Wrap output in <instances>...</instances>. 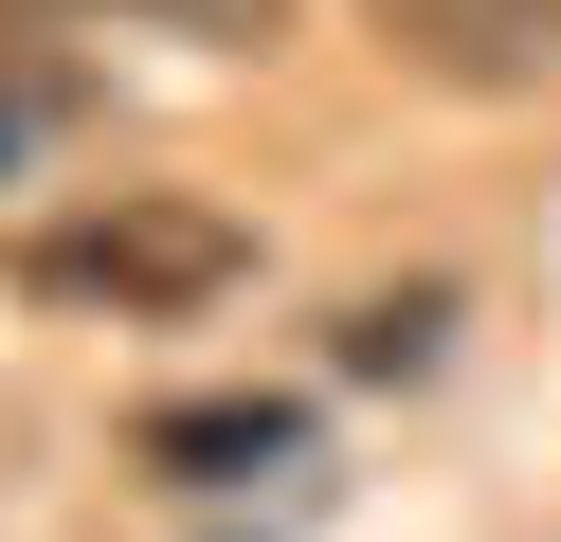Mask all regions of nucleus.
Listing matches in <instances>:
<instances>
[{"label":"nucleus","instance_id":"4","mask_svg":"<svg viewBox=\"0 0 561 542\" xmlns=\"http://www.w3.org/2000/svg\"><path fill=\"white\" fill-rule=\"evenodd\" d=\"M19 19H146V36H199V55H272L290 0H19Z\"/></svg>","mask_w":561,"mask_h":542},{"label":"nucleus","instance_id":"3","mask_svg":"<svg viewBox=\"0 0 561 542\" xmlns=\"http://www.w3.org/2000/svg\"><path fill=\"white\" fill-rule=\"evenodd\" d=\"M380 55H416L435 91H543L561 0H380Z\"/></svg>","mask_w":561,"mask_h":542},{"label":"nucleus","instance_id":"1","mask_svg":"<svg viewBox=\"0 0 561 542\" xmlns=\"http://www.w3.org/2000/svg\"><path fill=\"white\" fill-rule=\"evenodd\" d=\"M0 272L37 289V308H73V325H182V308H218V289L254 272V235H236L218 199H163V181H110V199L37 217V235L0 253Z\"/></svg>","mask_w":561,"mask_h":542},{"label":"nucleus","instance_id":"5","mask_svg":"<svg viewBox=\"0 0 561 542\" xmlns=\"http://www.w3.org/2000/svg\"><path fill=\"white\" fill-rule=\"evenodd\" d=\"M435 344H453V289H363L344 308V380H416Z\"/></svg>","mask_w":561,"mask_h":542},{"label":"nucleus","instance_id":"6","mask_svg":"<svg viewBox=\"0 0 561 542\" xmlns=\"http://www.w3.org/2000/svg\"><path fill=\"white\" fill-rule=\"evenodd\" d=\"M37 145H73V72H0V163H37Z\"/></svg>","mask_w":561,"mask_h":542},{"label":"nucleus","instance_id":"2","mask_svg":"<svg viewBox=\"0 0 561 542\" xmlns=\"http://www.w3.org/2000/svg\"><path fill=\"white\" fill-rule=\"evenodd\" d=\"M127 470L146 488H272V470H308V397H146Z\"/></svg>","mask_w":561,"mask_h":542}]
</instances>
